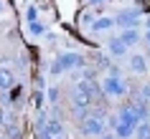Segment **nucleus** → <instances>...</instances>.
<instances>
[{
	"label": "nucleus",
	"instance_id": "7",
	"mask_svg": "<svg viewBox=\"0 0 150 139\" xmlns=\"http://www.w3.org/2000/svg\"><path fill=\"white\" fill-rule=\"evenodd\" d=\"M120 41H122L125 46H135V43L140 41V36L135 33V28H130V31H125V33H122V36H120Z\"/></svg>",
	"mask_w": 150,
	"mask_h": 139
},
{
	"label": "nucleus",
	"instance_id": "2",
	"mask_svg": "<svg viewBox=\"0 0 150 139\" xmlns=\"http://www.w3.org/2000/svg\"><path fill=\"white\" fill-rule=\"evenodd\" d=\"M102 91L107 94V96L120 99V96H125V86H122L120 76H107V78H104V84H102Z\"/></svg>",
	"mask_w": 150,
	"mask_h": 139
},
{
	"label": "nucleus",
	"instance_id": "9",
	"mask_svg": "<svg viewBox=\"0 0 150 139\" xmlns=\"http://www.w3.org/2000/svg\"><path fill=\"white\" fill-rule=\"evenodd\" d=\"M130 66H132V71H137V73H145V68H148V63H145L142 56H132V58H130Z\"/></svg>",
	"mask_w": 150,
	"mask_h": 139
},
{
	"label": "nucleus",
	"instance_id": "14",
	"mask_svg": "<svg viewBox=\"0 0 150 139\" xmlns=\"http://www.w3.org/2000/svg\"><path fill=\"white\" fill-rule=\"evenodd\" d=\"M145 41H148V43H150V31H148V36H145Z\"/></svg>",
	"mask_w": 150,
	"mask_h": 139
},
{
	"label": "nucleus",
	"instance_id": "11",
	"mask_svg": "<svg viewBox=\"0 0 150 139\" xmlns=\"http://www.w3.org/2000/svg\"><path fill=\"white\" fill-rule=\"evenodd\" d=\"M46 99L51 101V104H56V101H59V89H56V86H51V89L46 91Z\"/></svg>",
	"mask_w": 150,
	"mask_h": 139
},
{
	"label": "nucleus",
	"instance_id": "4",
	"mask_svg": "<svg viewBox=\"0 0 150 139\" xmlns=\"http://www.w3.org/2000/svg\"><path fill=\"white\" fill-rule=\"evenodd\" d=\"M107 51H110V56H117V58H120V56H125L127 46H125L120 38H112L110 43H107Z\"/></svg>",
	"mask_w": 150,
	"mask_h": 139
},
{
	"label": "nucleus",
	"instance_id": "16",
	"mask_svg": "<svg viewBox=\"0 0 150 139\" xmlns=\"http://www.w3.org/2000/svg\"><path fill=\"white\" fill-rule=\"evenodd\" d=\"M92 3H104V0H92Z\"/></svg>",
	"mask_w": 150,
	"mask_h": 139
},
{
	"label": "nucleus",
	"instance_id": "10",
	"mask_svg": "<svg viewBox=\"0 0 150 139\" xmlns=\"http://www.w3.org/2000/svg\"><path fill=\"white\" fill-rule=\"evenodd\" d=\"M25 20H28V25H31V23H38V10H36V8H28Z\"/></svg>",
	"mask_w": 150,
	"mask_h": 139
},
{
	"label": "nucleus",
	"instance_id": "5",
	"mask_svg": "<svg viewBox=\"0 0 150 139\" xmlns=\"http://www.w3.org/2000/svg\"><path fill=\"white\" fill-rule=\"evenodd\" d=\"M0 89H5V91H10V89H13V71L0 68Z\"/></svg>",
	"mask_w": 150,
	"mask_h": 139
},
{
	"label": "nucleus",
	"instance_id": "12",
	"mask_svg": "<svg viewBox=\"0 0 150 139\" xmlns=\"http://www.w3.org/2000/svg\"><path fill=\"white\" fill-rule=\"evenodd\" d=\"M43 31H46V28H43L41 23H31V33H33V36H41Z\"/></svg>",
	"mask_w": 150,
	"mask_h": 139
},
{
	"label": "nucleus",
	"instance_id": "15",
	"mask_svg": "<svg viewBox=\"0 0 150 139\" xmlns=\"http://www.w3.org/2000/svg\"><path fill=\"white\" fill-rule=\"evenodd\" d=\"M3 8H5V3H3V0H0V10H3Z\"/></svg>",
	"mask_w": 150,
	"mask_h": 139
},
{
	"label": "nucleus",
	"instance_id": "8",
	"mask_svg": "<svg viewBox=\"0 0 150 139\" xmlns=\"http://www.w3.org/2000/svg\"><path fill=\"white\" fill-rule=\"evenodd\" d=\"M112 25H115V18H99V20L92 23V31H107Z\"/></svg>",
	"mask_w": 150,
	"mask_h": 139
},
{
	"label": "nucleus",
	"instance_id": "13",
	"mask_svg": "<svg viewBox=\"0 0 150 139\" xmlns=\"http://www.w3.org/2000/svg\"><path fill=\"white\" fill-rule=\"evenodd\" d=\"M145 25H148V31H150V18H148V20H145Z\"/></svg>",
	"mask_w": 150,
	"mask_h": 139
},
{
	"label": "nucleus",
	"instance_id": "3",
	"mask_svg": "<svg viewBox=\"0 0 150 139\" xmlns=\"http://www.w3.org/2000/svg\"><path fill=\"white\" fill-rule=\"evenodd\" d=\"M137 15H140L137 10H122V13L115 18V25H122L125 31H130V28L137 23Z\"/></svg>",
	"mask_w": 150,
	"mask_h": 139
},
{
	"label": "nucleus",
	"instance_id": "6",
	"mask_svg": "<svg viewBox=\"0 0 150 139\" xmlns=\"http://www.w3.org/2000/svg\"><path fill=\"white\" fill-rule=\"evenodd\" d=\"M21 96H23V86H21V84H16V86H13V89L8 91L5 101H8V104H18V101H21Z\"/></svg>",
	"mask_w": 150,
	"mask_h": 139
},
{
	"label": "nucleus",
	"instance_id": "1",
	"mask_svg": "<svg viewBox=\"0 0 150 139\" xmlns=\"http://www.w3.org/2000/svg\"><path fill=\"white\" fill-rule=\"evenodd\" d=\"M74 66H84V58H81L79 53H61L54 63H51V73H54V76H59L61 71L74 68Z\"/></svg>",
	"mask_w": 150,
	"mask_h": 139
}]
</instances>
